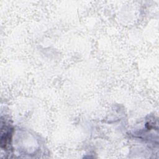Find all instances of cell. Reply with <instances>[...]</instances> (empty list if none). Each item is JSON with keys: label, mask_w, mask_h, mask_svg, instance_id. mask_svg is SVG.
<instances>
[{"label": "cell", "mask_w": 159, "mask_h": 159, "mask_svg": "<svg viewBox=\"0 0 159 159\" xmlns=\"http://www.w3.org/2000/svg\"><path fill=\"white\" fill-rule=\"evenodd\" d=\"M1 145L2 148H6L10 143L11 132L9 130L7 129L6 127H4V129L1 127Z\"/></svg>", "instance_id": "cell-1"}]
</instances>
